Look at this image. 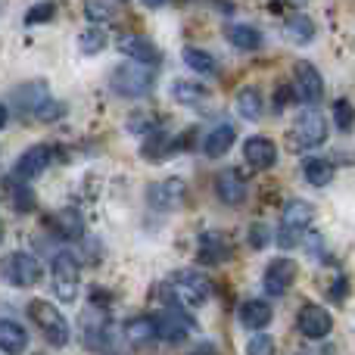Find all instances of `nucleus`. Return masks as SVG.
<instances>
[{
	"instance_id": "obj_1",
	"label": "nucleus",
	"mask_w": 355,
	"mask_h": 355,
	"mask_svg": "<svg viewBox=\"0 0 355 355\" xmlns=\"http://www.w3.org/2000/svg\"><path fill=\"white\" fill-rule=\"evenodd\" d=\"M156 85V72L150 66H141V62H122L119 69H112L110 75V87L112 94L119 97H128V100H137V97H147Z\"/></svg>"
},
{
	"instance_id": "obj_2",
	"label": "nucleus",
	"mask_w": 355,
	"mask_h": 355,
	"mask_svg": "<svg viewBox=\"0 0 355 355\" xmlns=\"http://www.w3.org/2000/svg\"><path fill=\"white\" fill-rule=\"evenodd\" d=\"M28 315H31V321L37 324L41 337L47 340L50 346H66L69 343V337H72V334H69V321H66V315L53 306V302H47V300L28 302Z\"/></svg>"
},
{
	"instance_id": "obj_3",
	"label": "nucleus",
	"mask_w": 355,
	"mask_h": 355,
	"mask_svg": "<svg viewBox=\"0 0 355 355\" xmlns=\"http://www.w3.org/2000/svg\"><path fill=\"white\" fill-rule=\"evenodd\" d=\"M312 215L315 209L309 206L306 200H290L284 206V215H281V231H277V243L284 250H293L300 246V240L306 237V227L312 225Z\"/></svg>"
},
{
	"instance_id": "obj_4",
	"label": "nucleus",
	"mask_w": 355,
	"mask_h": 355,
	"mask_svg": "<svg viewBox=\"0 0 355 355\" xmlns=\"http://www.w3.org/2000/svg\"><path fill=\"white\" fill-rule=\"evenodd\" d=\"M168 296L178 300L187 309H200L202 302L212 296V284H209L206 275L200 271H178L172 277V287H168Z\"/></svg>"
},
{
	"instance_id": "obj_5",
	"label": "nucleus",
	"mask_w": 355,
	"mask_h": 355,
	"mask_svg": "<svg viewBox=\"0 0 355 355\" xmlns=\"http://www.w3.org/2000/svg\"><path fill=\"white\" fill-rule=\"evenodd\" d=\"M50 277H53V293L62 302H75L78 296V281H81V265L75 252H60L50 265Z\"/></svg>"
},
{
	"instance_id": "obj_6",
	"label": "nucleus",
	"mask_w": 355,
	"mask_h": 355,
	"mask_svg": "<svg viewBox=\"0 0 355 355\" xmlns=\"http://www.w3.org/2000/svg\"><path fill=\"white\" fill-rule=\"evenodd\" d=\"M327 141V122L318 110L309 106L293 125V147L300 150H312V147H321Z\"/></svg>"
},
{
	"instance_id": "obj_7",
	"label": "nucleus",
	"mask_w": 355,
	"mask_h": 355,
	"mask_svg": "<svg viewBox=\"0 0 355 355\" xmlns=\"http://www.w3.org/2000/svg\"><path fill=\"white\" fill-rule=\"evenodd\" d=\"M41 262L28 252H10L3 259V277L12 284V287H35L41 281Z\"/></svg>"
},
{
	"instance_id": "obj_8",
	"label": "nucleus",
	"mask_w": 355,
	"mask_h": 355,
	"mask_svg": "<svg viewBox=\"0 0 355 355\" xmlns=\"http://www.w3.org/2000/svg\"><path fill=\"white\" fill-rule=\"evenodd\" d=\"M293 91H296V100H302V103L315 106L321 97H324V78H321V72L312 66V62L300 60L293 69Z\"/></svg>"
},
{
	"instance_id": "obj_9",
	"label": "nucleus",
	"mask_w": 355,
	"mask_h": 355,
	"mask_svg": "<svg viewBox=\"0 0 355 355\" xmlns=\"http://www.w3.org/2000/svg\"><path fill=\"white\" fill-rule=\"evenodd\" d=\"M156 321H159V340H166V343H172V346L184 343V340L196 331V321L190 318L184 309H166Z\"/></svg>"
},
{
	"instance_id": "obj_10",
	"label": "nucleus",
	"mask_w": 355,
	"mask_h": 355,
	"mask_svg": "<svg viewBox=\"0 0 355 355\" xmlns=\"http://www.w3.org/2000/svg\"><path fill=\"white\" fill-rule=\"evenodd\" d=\"M296 327H300V334L306 340H324L327 334L334 331V318H331V312H327L324 306L309 302V306H302L300 318H296Z\"/></svg>"
},
{
	"instance_id": "obj_11",
	"label": "nucleus",
	"mask_w": 355,
	"mask_h": 355,
	"mask_svg": "<svg viewBox=\"0 0 355 355\" xmlns=\"http://www.w3.org/2000/svg\"><path fill=\"white\" fill-rule=\"evenodd\" d=\"M296 281V262L293 259H275V262L265 268V277H262V287L268 296H287V290L293 287Z\"/></svg>"
},
{
	"instance_id": "obj_12",
	"label": "nucleus",
	"mask_w": 355,
	"mask_h": 355,
	"mask_svg": "<svg viewBox=\"0 0 355 355\" xmlns=\"http://www.w3.org/2000/svg\"><path fill=\"white\" fill-rule=\"evenodd\" d=\"M119 50H122L128 60L141 62V66H150V69L162 66V50L144 35H125L122 41H119Z\"/></svg>"
},
{
	"instance_id": "obj_13",
	"label": "nucleus",
	"mask_w": 355,
	"mask_h": 355,
	"mask_svg": "<svg viewBox=\"0 0 355 355\" xmlns=\"http://www.w3.org/2000/svg\"><path fill=\"white\" fill-rule=\"evenodd\" d=\"M50 159H53V153H50L47 144H35V147H28L16 159V168H12V175L22 178V181H31V178H37L44 168L50 166Z\"/></svg>"
},
{
	"instance_id": "obj_14",
	"label": "nucleus",
	"mask_w": 355,
	"mask_h": 355,
	"mask_svg": "<svg viewBox=\"0 0 355 355\" xmlns=\"http://www.w3.org/2000/svg\"><path fill=\"white\" fill-rule=\"evenodd\" d=\"M147 200H150V206L166 209V212H168V209H178L184 202V181H178V178H168V181L150 184Z\"/></svg>"
},
{
	"instance_id": "obj_15",
	"label": "nucleus",
	"mask_w": 355,
	"mask_h": 355,
	"mask_svg": "<svg viewBox=\"0 0 355 355\" xmlns=\"http://www.w3.org/2000/svg\"><path fill=\"white\" fill-rule=\"evenodd\" d=\"M196 259H200L202 265L227 262V259H231V243H227V237L218 231H206L200 237V252H196Z\"/></svg>"
},
{
	"instance_id": "obj_16",
	"label": "nucleus",
	"mask_w": 355,
	"mask_h": 355,
	"mask_svg": "<svg viewBox=\"0 0 355 355\" xmlns=\"http://www.w3.org/2000/svg\"><path fill=\"white\" fill-rule=\"evenodd\" d=\"M215 193H218L221 202L227 206H237V202L246 200V181L237 168H225L218 178H215Z\"/></svg>"
},
{
	"instance_id": "obj_17",
	"label": "nucleus",
	"mask_w": 355,
	"mask_h": 355,
	"mask_svg": "<svg viewBox=\"0 0 355 355\" xmlns=\"http://www.w3.org/2000/svg\"><path fill=\"white\" fill-rule=\"evenodd\" d=\"M243 159L250 162V166H256V168H271L277 162L275 141H268V137H262V135L250 137V141L243 144Z\"/></svg>"
},
{
	"instance_id": "obj_18",
	"label": "nucleus",
	"mask_w": 355,
	"mask_h": 355,
	"mask_svg": "<svg viewBox=\"0 0 355 355\" xmlns=\"http://www.w3.org/2000/svg\"><path fill=\"white\" fill-rule=\"evenodd\" d=\"M25 346H28V334H25V327L12 318H0V352L22 355Z\"/></svg>"
},
{
	"instance_id": "obj_19",
	"label": "nucleus",
	"mask_w": 355,
	"mask_h": 355,
	"mask_svg": "<svg viewBox=\"0 0 355 355\" xmlns=\"http://www.w3.org/2000/svg\"><path fill=\"white\" fill-rule=\"evenodd\" d=\"M125 337L131 340L135 346H150L159 340V321L150 318V315H137L125 324Z\"/></svg>"
},
{
	"instance_id": "obj_20",
	"label": "nucleus",
	"mask_w": 355,
	"mask_h": 355,
	"mask_svg": "<svg viewBox=\"0 0 355 355\" xmlns=\"http://www.w3.org/2000/svg\"><path fill=\"white\" fill-rule=\"evenodd\" d=\"M271 318H275V312H271V306L262 300H246L243 306H240V324L250 327V331H265V327L271 324Z\"/></svg>"
},
{
	"instance_id": "obj_21",
	"label": "nucleus",
	"mask_w": 355,
	"mask_h": 355,
	"mask_svg": "<svg viewBox=\"0 0 355 355\" xmlns=\"http://www.w3.org/2000/svg\"><path fill=\"white\" fill-rule=\"evenodd\" d=\"M284 35H287L293 44L306 47V44L315 41V22L306 16V12H293V16L284 19Z\"/></svg>"
},
{
	"instance_id": "obj_22",
	"label": "nucleus",
	"mask_w": 355,
	"mask_h": 355,
	"mask_svg": "<svg viewBox=\"0 0 355 355\" xmlns=\"http://www.w3.org/2000/svg\"><path fill=\"white\" fill-rule=\"evenodd\" d=\"M234 137L237 135H234L231 125H218V128H212L206 135V141H202V153H206L209 159H221V156L234 147Z\"/></svg>"
},
{
	"instance_id": "obj_23",
	"label": "nucleus",
	"mask_w": 355,
	"mask_h": 355,
	"mask_svg": "<svg viewBox=\"0 0 355 355\" xmlns=\"http://www.w3.org/2000/svg\"><path fill=\"white\" fill-rule=\"evenodd\" d=\"M225 35H227V41H231L237 50H250V53L262 47V41H265L262 31L252 28V25H243V22H231L225 28Z\"/></svg>"
},
{
	"instance_id": "obj_24",
	"label": "nucleus",
	"mask_w": 355,
	"mask_h": 355,
	"mask_svg": "<svg viewBox=\"0 0 355 355\" xmlns=\"http://www.w3.org/2000/svg\"><path fill=\"white\" fill-rule=\"evenodd\" d=\"M175 147H178L175 137H168L162 128H156L153 135L144 137V150H141V153H144V159H150V162H162Z\"/></svg>"
},
{
	"instance_id": "obj_25",
	"label": "nucleus",
	"mask_w": 355,
	"mask_h": 355,
	"mask_svg": "<svg viewBox=\"0 0 355 355\" xmlns=\"http://www.w3.org/2000/svg\"><path fill=\"white\" fill-rule=\"evenodd\" d=\"M12 100H16V103L22 106L25 112L37 116V110H41V106L50 100V94H47V85H44V81H37V85H22Z\"/></svg>"
},
{
	"instance_id": "obj_26",
	"label": "nucleus",
	"mask_w": 355,
	"mask_h": 355,
	"mask_svg": "<svg viewBox=\"0 0 355 355\" xmlns=\"http://www.w3.org/2000/svg\"><path fill=\"white\" fill-rule=\"evenodd\" d=\"M302 178H306L312 187H327V184L334 181V166L327 159H321V156H309V159L302 162Z\"/></svg>"
},
{
	"instance_id": "obj_27",
	"label": "nucleus",
	"mask_w": 355,
	"mask_h": 355,
	"mask_svg": "<svg viewBox=\"0 0 355 355\" xmlns=\"http://www.w3.org/2000/svg\"><path fill=\"white\" fill-rule=\"evenodd\" d=\"M237 110L240 116L246 119V122H256V119H262L265 112V97L259 87H243V91L237 94Z\"/></svg>"
},
{
	"instance_id": "obj_28",
	"label": "nucleus",
	"mask_w": 355,
	"mask_h": 355,
	"mask_svg": "<svg viewBox=\"0 0 355 355\" xmlns=\"http://www.w3.org/2000/svg\"><path fill=\"white\" fill-rule=\"evenodd\" d=\"M106 334H110V324H106L103 312L85 315V346H91V349H103Z\"/></svg>"
},
{
	"instance_id": "obj_29",
	"label": "nucleus",
	"mask_w": 355,
	"mask_h": 355,
	"mask_svg": "<svg viewBox=\"0 0 355 355\" xmlns=\"http://www.w3.org/2000/svg\"><path fill=\"white\" fill-rule=\"evenodd\" d=\"M56 227H60V234L69 237V240L85 237V218H81V212L72 209V206H66V209L56 212Z\"/></svg>"
},
{
	"instance_id": "obj_30",
	"label": "nucleus",
	"mask_w": 355,
	"mask_h": 355,
	"mask_svg": "<svg viewBox=\"0 0 355 355\" xmlns=\"http://www.w3.org/2000/svg\"><path fill=\"white\" fill-rule=\"evenodd\" d=\"M184 62H187V69H193L196 75H218V60L200 47H184Z\"/></svg>"
},
{
	"instance_id": "obj_31",
	"label": "nucleus",
	"mask_w": 355,
	"mask_h": 355,
	"mask_svg": "<svg viewBox=\"0 0 355 355\" xmlns=\"http://www.w3.org/2000/svg\"><path fill=\"white\" fill-rule=\"evenodd\" d=\"M172 97L178 100V103H200V100H206V87L196 85V81L178 78L172 85Z\"/></svg>"
},
{
	"instance_id": "obj_32",
	"label": "nucleus",
	"mask_w": 355,
	"mask_h": 355,
	"mask_svg": "<svg viewBox=\"0 0 355 355\" xmlns=\"http://www.w3.org/2000/svg\"><path fill=\"white\" fill-rule=\"evenodd\" d=\"M156 128H162V122L153 116V112H137V116L128 119V131H131V135H137V137L153 135Z\"/></svg>"
},
{
	"instance_id": "obj_33",
	"label": "nucleus",
	"mask_w": 355,
	"mask_h": 355,
	"mask_svg": "<svg viewBox=\"0 0 355 355\" xmlns=\"http://www.w3.org/2000/svg\"><path fill=\"white\" fill-rule=\"evenodd\" d=\"M334 122H337L340 131L355 128V106L349 103V100H337V103H334Z\"/></svg>"
},
{
	"instance_id": "obj_34",
	"label": "nucleus",
	"mask_w": 355,
	"mask_h": 355,
	"mask_svg": "<svg viewBox=\"0 0 355 355\" xmlns=\"http://www.w3.org/2000/svg\"><path fill=\"white\" fill-rule=\"evenodd\" d=\"M246 355H277V346H275V340H271L268 334L256 331V337L246 343Z\"/></svg>"
},
{
	"instance_id": "obj_35",
	"label": "nucleus",
	"mask_w": 355,
	"mask_h": 355,
	"mask_svg": "<svg viewBox=\"0 0 355 355\" xmlns=\"http://www.w3.org/2000/svg\"><path fill=\"white\" fill-rule=\"evenodd\" d=\"M81 50H85V53H100V50L106 47V35L100 28H91V31H85V35H81Z\"/></svg>"
},
{
	"instance_id": "obj_36",
	"label": "nucleus",
	"mask_w": 355,
	"mask_h": 355,
	"mask_svg": "<svg viewBox=\"0 0 355 355\" xmlns=\"http://www.w3.org/2000/svg\"><path fill=\"white\" fill-rule=\"evenodd\" d=\"M10 196H12V202H16V209L19 212H28L31 209V190L25 187V184H12V178H10Z\"/></svg>"
},
{
	"instance_id": "obj_37",
	"label": "nucleus",
	"mask_w": 355,
	"mask_h": 355,
	"mask_svg": "<svg viewBox=\"0 0 355 355\" xmlns=\"http://www.w3.org/2000/svg\"><path fill=\"white\" fill-rule=\"evenodd\" d=\"M85 16L91 19V22H110L112 10L103 3V0H87V3H85Z\"/></svg>"
},
{
	"instance_id": "obj_38",
	"label": "nucleus",
	"mask_w": 355,
	"mask_h": 355,
	"mask_svg": "<svg viewBox=\"0 0 355 355\" xmlns=\"http://www.w3.org/2000/svg\"><path fill=\"white\" fill-rule=\"evenodd\" d=\"M268 243H271V234H268V227H265V225H259V221H256V225L250 227V246H252V250H265V246H268Z\"/></svg>"
},
{
	"instance_id": "obj_39",
	"label": "nucleus",
	"mask_w": 355,
	"mask_h": 355,
	"mask_svg": "<svg viewBox=\"0 0 355 355\" xmlns=\"http://www.w3.org/2000/svg\"><path fill=\"white\" fill-rule=\"evenodd\" d=\"M53 19V3H41V6H31V12L25 16V22L35 25V22H50Z\"/></svg>"
},
{
	"instance_id": "obj_40",
	"label": "nucleus",
	"mask_w": 355,
	"mask_h": 355,
	"mask_svg": "<svg viewBox=\"0 0 355 355\" xmlns=\"http://www.w3.org/2000/svg\"><path fill=\"white\" fill-rule=\"evenodd\" d=\"M293 97H296V91H293V87L281 85V87H277V97H275V110H277V112H284V106H287Z\"/></svg>"
},
{
	"instance_id": "obj_41",
	"label": "nucleus",
	"mask_w": 355,
	"mask_h": 355,
	"mask_svg": "<svg viewBox=\"0 0 355 355\" xmlns=\"http://www.w3.org/2000/svg\"><path fill=\"white\" fill-rule=\"evenodd\" d=\"M6 119H10V112H6V106L0 103V128H3V125H6Z\"/></svg>"
},
{
	"instance_id": "obj_42",
	"label": "nucleus",
	"mask_w": 355,
	"mask_h": 355,
	"mask_svg": "<svg viewBox=\"0 0 355 355\" xmlns=\"http://www.w3.org/2000/svg\"><path fill=\"white\" fill-rule=\"evenodd\" d=\"M144 3H147V6H153V10H156V6H162V3H168V0H144Z\"/></svg>"
},
{
	"instance_id": "obj_43",
	"label": "nucleus",
	"mask_w": 355,
	"mask_h": 355,
	"mask_svg": "<svg viewBox=\"0 0 355 355\" xmlns=\"http://www.w3.org/2000/svg\"><path fill=\"white\" fill-rule=\"evenodd\" d=\"M0 237H3V225H0Z\"/></svg>"
},
{
	"instance_id": "obj_44",
	"label": "nucleus",
	"mask_w": 355,
	"mask_h": 355,
	"mask_svg": "<svg viewBox=\"0 0 355 355\" xmlns=\"http://www.w3.org/2000/svg\"><path fill=\"white\" fill-rule=\"evenodd\" d=\"M293 3H302V0H293Z\"/></svg>"
}]
</instances>
